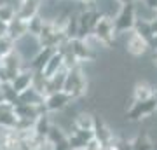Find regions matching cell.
Segmentation results:
<instances>
[{"instance_id": "obj_1", "label": "cell", "mask_w": 157, "mask_h": 150, "mask_svg": "<svg viewBox=\"0 0 157 150\" xmlns=\"http://www.w3.org/2000/svg\"><path fill=\"white\" fill-rule=\"evenodd\" d=\"M40 49H42V45H40L39 37L32 33H25L16 40V52L23 61H32L40 52Z\"/></svg>"}]
</instances>
